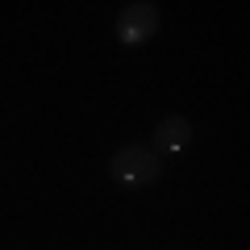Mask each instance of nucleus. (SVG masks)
<instances>
[{"mask_svg":"<svg viewBox=\"0 0 250 250\" xmlns=\"http://www.w3.org/2000/svg\"><path fill=\"white\" fill-rule=\"evenodd\" d=\"M108 175L121 188H150V184H159L163 167H159V154L150 146H121L108 159Z\"/></svg>","mask_w":250,"mask_h":250,"instance_id":"1","label":"nucleus"},{"mask_svg":"<svg viewBox=\"0 0 250 250\" xmlns=\"http://www.w3.org/2000/svg\"><path fill=\"white\" fill-rule=\"evenodd\" d=\"M159 25H163L159 4H150V0H134V4H125V9L117 13L113 34H117L121 46H142V42H150V38L159 34Z\"/></svg>","mask_w":250,"mask_h":250,"instance_id":"2","label":"nucleus"},{"mask_svg":"<svg viewBox=\"0 0 250 250\" xmlns=\"http://www.w3.org/2000/svg\"><path fill=\"white\" fill-rule=\"evenodd\" d=\"M188 146H192V121L179 113L163 117L159 125H154V134H150V150L154 154H184Z\"/></svg>","mask_w":250,"mask_h":250,"instance_id":"3","label":"nucleus"}]
</instances>
